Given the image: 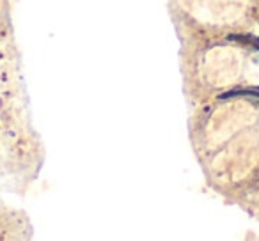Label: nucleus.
Listing matches in <instances>:
<instances>
[{
    "mask_svg": "<svg viewBox=\"0 0 259 241\" xmlns=\"http://www.w3.org/2000/svg\"><path fill=\"white\" fill-rule=\"evenodd\" d=\"M241 96L257 98V100H259V87H245V89H233V90H227V92L220 94L219 100H231V98H241Z\"/></svg>",
    "mask_w": 259,
    "mask_h": 241,
    "instance_id": "f257e3e1",
    "label": "nucleus"
},
{
    "mask_svg": "<svg viewBox=\"0 0 259 241\" xmlns=\"http://www.w3.org/2000/svg\"><path fill=\"white\" fill-rule=\"evenodd\" d=\"M231 41H238L241 44H248V46L259 50V37L252 36V34H241V36H229Z\"/></svg>",
    "mask_w": 259,
    "mask_h": 241,
    "instance_id": "f03ea898",
    "label": "nucleus"
}]
</instances>
